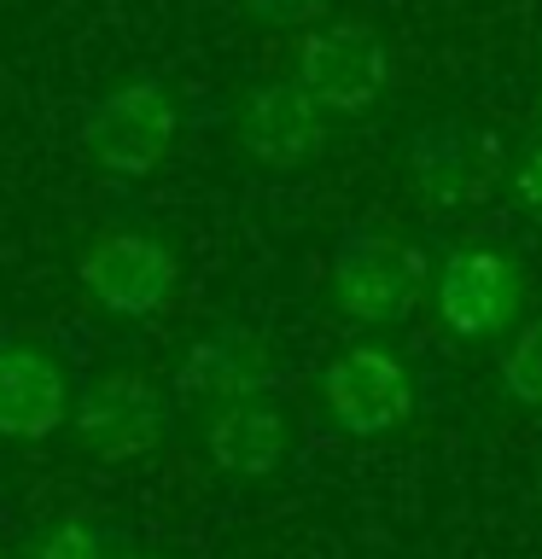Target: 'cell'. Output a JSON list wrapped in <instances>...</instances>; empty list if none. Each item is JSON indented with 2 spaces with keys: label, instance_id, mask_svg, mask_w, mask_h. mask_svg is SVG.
Wrapping results in <instances>:
<instances>
[{
  "label": "cell",
  "instance_id": "6da1fadb",
  "mask_svg": "<svg viewBox=\"0 0 542 559\" xmlns=\"http://www.w3.org/2000/svg\"><path fill=\"white\" fill-rule=\"evenodd\" d=\"M332 309L356 326H402L432 292V262L420 245L379 234V227H356L339 239L327 269Z\"/></svg>",
  "mask_w": 542,
  "mask_h": 559
},
{
  "label": "cell",
  "instance_id": "7a4b0ae2",
  "mask_svg": "<svg viewBox=\"0 0 542 559\" xmlns=\"http://www.w3.org/2000/svg\"><path fill=\"white\" fill-rule=\"evenodd\" d=\"M175 140H181V111H175L169 87L157 76L117 82L87 105L82 117V152L105 175H152L169 164Z\"/></svg>",
  "mask_w": 542,
  "mask_h": 559
},
{
  "label": "cell",
  "instance_id": "3957f363",
  "mask_svg": "<svg viewBox=\"0 0 542 559\" xmlns=\"http://www.w3.org/2000/svg\"><path fill=\"white\" fill-rule=\"evenodd\" d=\"M76 280L105 314L117 321H152L175 304L181 286V257L164 239L134 234V227H99L76 251Z\"/></svg>",
  "mask_w": 542,
  "mask_h": 559
},
{
  "label": "cell",
  "instance_id": "277c9868",
  "mask_svg": "<svg viewBox=\"0 0 542 559\" xmlns=\"http://www.w3.org/2000/svg\"><path fill=\"white\" fill-rule=\"evenodd\" d=\"M70 431L94 461H140L169 437V396L140 367H105L76 391Z\"/></svg>",
  "mask_w": 542,
  "mask_h": 559
},
{
  "label": "cell",
  "instance_id": "5b68a950",
  "mask_svg": "<svg viewBox=\"0 0 542 559\" xmlns=\"http://www.w3.org/2000/svg\"><path fill=\"white\" fill-rule=\"evenodd\" d=\"M519 304H525V274L496 245H455L432 269V309L449 338L461 344L502 338L519 321Z\"/></svg>",
  "mask_w": 542,
  "mask_h": 559
},
{
  "label": "cell",
  "instance_id": "8992f818",
  "mask_svg": "<svg viewBox=\"0 0 542 559\" xmlns=\"http://www.w3.org/2000/svg\"><path fill=\"white\" fill-rule=\"evenodd\" d=\"M409 181L432 216H461L502 181V140L461 117H437L409 140Z\"/></svg>",
  "mask_w": 542,
  "mask_h": 559
},
{
  "label": "cell",
  "instance_id": "52a82bcc",
  "mask_svg": "<svg viewBox=\"0 0 542 559\" xmlns=\"http://www.w3.org/2000/svg\"><path fill=\"white\" fill-rule=\"evenodd\" d=\"M321 408L344 437H391L414 419V379L385 344H344L321 367Z\"/></svg>",
  "mask_w": 542,
  "mask_h": 559
},
{
  "label": "cell",
  "instance_id": "ba28073f",
  "mask_svg": "<svg viewBox=\"0 0 542 559\" xmlns=\"http://www.w3.org/2000/svg\"><path fill=\"white\" fill-rule=\"evenodd\" d=\"M297 82L304 94L332 117H362L374 111L391 87V52H385L379 29L367 24H321L297 41Z\"/></svg>",
  "mask_w": 542,
  "mask_h": 559
},
{
  "label": "cell",
  "instance_id": "9c48e42d",
  "mask_svg": "<svg viewBox=\"0 0 542 559\" xmlns=\"http://www.w3.org/2000/svg\"><path fill=\"white\" fill-rule=\"evenodd\" d=\"M239 152L262 169H304L327 146V111L304 94V82H257L245 87L234 117Z\"/></svg>",
  "mask_w": 542,
  "mask_h": 559
},
{
  "label": "cell",
  "instance_id": "30bf717a",
  "mask_svg": "<svg viewBox=\"0 0 542 559\" xmlns=\"http://www.w3.org/2000/svg\"><path fill=\"white\" fill-rule=\"evenodd\" d=\"M70 373L42 344H0V443H47L70 426Z\"/></svg>",
  "mask_w": 542,
  "mask_h": 559
},
{
  "label": "cell",
  "instance_id": "8fae6325",
  "mask_svg": "<svg viewBox=\"0 0 542 559\" xmlns=\"http://www.w3.org/2000/svg\"><path fill=\"white\" fill-rule=\"evenodd\" d=\"M280 379V349L251 326H216L175 367V384L192 402H245V396H269Z\"/></svg>",
  "mask_w": 542,
  "mask_h": 559
},
{
  "label": "cell",
  "instance_id": "7c38bea8",
  "mask_svg": "<svg viewBox=\"0 0 542 559\" xmlns=\"http://www.w3.org/2000/svg\"><path fill=\"white\" fill-rule=\"evenodd\" d=\"M204 454L222 478H239V484L274 478L292 454V419L274 396L216 402L204 419Z\"/></svg>",
  "mask_w": 542,
  "mask_h": 559
},
{
  "label": "cell",
  "instance_id": "4fadbf2b",
  "mask_svg": "<svg viewBox=\"0 0 542 559\" xmlns=\"http://www.w3.org/2000/svg\"><path fill=\"white\" fill-rule=\"evenodd\" d=\"M17 559H122V542L87 519H59V524H42L17 548Z\"/></svg>",
  "mask_w": 542,
  "mask_h": 559
},
{
  "label": "cell",
  "instance_id": "5bb4252c",
  "mask_svg": "<svg viewBox=\"0 0 542 559\" xmlns=\"http://www.w3.org/2000/svg\"><path fill=\"white\" fill-rule=\"evenodd\" d=\"M502 391L525 414H542V321L514 326V338L502 349Z\"/></svg>",
  "mask_w": 542,
  "mask_h": 559
},
{
  "label": "cell",
  "instance_id": "9a60e30c",
  "mask_svg": "<svg viewBox=\"0 0 542 559\" xmlns=\"http://www.w3.org/2000/svg\"><path fill=\"white\" fill-rule=\"evenodd\" d=\"M245 17L262 29H309V24H321L332 0H239Z\"/></svg>",
  "mask_w": 542,
  "mask_h": 559
},
{
  "label": "cell",
  "instance_id": "2e32d148",
  "mask_svg": "<svg viewBox=\"0 0 542 559\" xmlns=\"http://www.w3.org/2000/svg\"><path fill=\"white\" fill-rule=\"evenodd\" d=\"M507 192H514V204L525 210V216L542 222V140L514 164V175H507Z\"/></svg>",
  "mask_w": 542,
  "mask_h": 559
},
{
  "label": "cell",
  "instance_id": "e0dca14e",
  "mask_svg": "<svg viewBox=\"0 0 542 559\" xmlns=\"http://www.w3.org/2000/svg\"><path fill=\"white\" fill-rule=\"evenodd\" d=\"M122 559H169V554H146V548H122Z\"/></svg>",
  "mask_w": 542,
  "mask_h": 559
},
{
  "label": "cell",
  "instance_id": "ac0fdd59",
  "mask_svg": "<svg viewBox=\"0 0 542 559\" xmlns=\"http://www.w3.org/2000/svg\"><path fill=\"white\" fill-rule=\"evenodd\" d=\"M537 129H542V94H537Z\"/></svg>",
  "mask_w": 542,
  "mask_h": 559
},
{
  "label": "cell",
  "instance_id": "d6986e66",
  "mask_svg": "<svg viewBox=\"0 0 542 559\" xmlns=\"http://www.w3.org/2000/svg\"><path fill=\"white\" fill-rule=\"evenodd\" d=\"M0 559H17V554H0Z\"/></svg>",
  "mask_w": 542,
  "mask_h": 559
}]
</instances>
